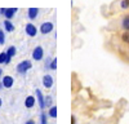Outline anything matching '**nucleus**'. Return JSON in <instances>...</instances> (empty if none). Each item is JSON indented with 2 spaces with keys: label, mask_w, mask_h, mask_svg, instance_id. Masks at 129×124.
Wrapping results in <instances>:
<instances>
[{
  "label": "nucleus",
  "mask_w": 129,
  "mask_h": 124,
  "mask_svg": "<svg viewBox=\"0 0 129 124\" xmlns=\"http://www.w3.org/2000/svg\"><path fill=\"white\" fill-rule=\"evenodd\" d=\"M32 67V64H31V61H28V59H26V61H22L21 64H18L17 65V72L18 74H26V72L30 70Z\"/></svg>",
  "instance_id": "nucleus-1"
},
{
  "label": "nucleus",
  "mask_w": 129,
  "mask_h": 124,
  "mask_svg": "<svg viewBox=\"0 0 129 124\" xmlns=\"http://www.w3.org/2000/svg\"><path fill=\"white\" fill-rule=\"evenodd\" d=\"M43 58H44V49H43V47H40V45L35 47L34 50H32V59L41 61Z\"/></svg>",
  "instance_id": "nucleus-2"
},
{
  "label": "nucleus",
  "mask_w": 129,
  "mask_h": 124,
  "mask_svg": "<svg viewBox=\"0 0 129 124\" xmlns=\"http://www.w3.org/2000/svg\"><path fill=\"white\" fill-rule=\"evenodd\" d=\"M53 27H54V25H53L52 22H43L39 27V31H40V34L43 35H48L49 33H52L53 31Z\"/></svg>",
  "instance_id": "nucleus-3"
},
{
  "label": "nucleus",
  "mask_w": 129,
  "mask_h": 124,
  "mask_svg": "<svg viewBox=\"0 0 129 124\" xmlns=\"http://www.w3.org/2000/svg\"><path fill=\"white\" fill-rule=\"evenodd\" d=\"M17 10H18L17 8H2L0 9V13L5 17V19H12Z\"/></svg>",
  "instance_id": "nucleus-4"
},
{
  "label": "nucleus",
  "mask_w": 129,
  "mask_h": 124,
  "mask_svg": "<svg viewBox=\"0 0 129 124\" xmlns=\"http://www.w3.org/2000/svg\"><path fill=\"white\" fill-rule=\"evenodd\" d=\"M25 31L30 38H35L36 34H38V27L35 25H32V23H27L26 27H25Z\"/></svg>",
  "instance_id": "nucleus-5"
},
{
  "label": "nucleus",
  "mask_w": 129,
  "mask_h": 124,
  "mask_svg": "<svg viewBox=\"0 0 129 124\" xmlns=\"http://www.w3.org/2000/svg\"><path fill=\"white\" fill-rule=\"evenodd\" d=\"M2 83H3V87H4V88H8V89H9V88L13 87L14 80H13V78L10 76V75H5V76H3Z\"/></svg>",
  "instance_id": "nucleus-6"
},
{
  "label": "nucleus",
  "mask_w": 129,
  "mask_h": 124,
  "mask_svg": "<svg viewBox=\"0 0 129 124\" xmlns=\"http://www.w3.org/2000/svg\"><path fill=\"white\" fill-rule=\"evenodd\" d=\"M35 93H36V98H38V102H39V106H40V109H41V110H43V109H45V103H44L45 97L43 96L41 90H40V89H36V90H35Z\"/></svg>",
  "instance_id": "nucleus-7"
},
{
  "label": "nucleus",
  "mask_w": 129,
  "mask_h": 124,
  "mask_svg": "<svg viewBox=\"0 0 129 124\" xmlns=\"http://www.w3.org/2000/svg\"><path fill=\"white\" fill-rule=\"evenodd\" d=\"M43 85H44L45 88H52L53 87V78H52V75H44L43 76Z\"/></svg>",
  "instance_id": "nucleus-8"
},
{
  "label": "nucleus",
  "mask_w": 129,
  "mask_h": 124,
  "mask_svg": "<svg viewBox=\"0 0 129 124\" xmlns=\"http://www.w3.org/2000/svg\"><path fill=\"white\" fill-rule=\"evenodd\" d=\"M39 14V8H28L27 10V17L28 19H35Z\"/></svg>",
  "instance_id": "nucleus-9"
},
{
  "label": "nucleus",
  "mask_w": 129,
  "mask_h": 124,
  "mask_svg": "<svg viewBox=\"0 0 129 124\" xmlns=\"http://www.w3.org/2000/svg\"><path fill=\"white\" fill-rule=\"evenodd\" d=\"M25 106L27 109H32L35 106V97L34 96H27L25 100Z\"/></svg>",
  "instance_id": "nucleus-10"
},
{
  "label": "nucleus",
  "mask_w": 129,
  "mask_h": 124,
  "mask_svg": "<svg viewBox=\"0 0 129 124\" xmlns=\"http://www.w3.org/2000/svg\"><path fill=\"white\" fill-rule=\"evenodd\" d=\"M3 25H4V31H8V33L14 31V26H13L12 22H10V19H5L3 22Z\"/></svg>",
  "instance_id": "nucleus-11"
},
{
  "label": "nucleus",
  "mask_w": 129,
  "mask_h": 124,
  "mask_svg": "<svg viewBox=\"0 0 129 124\" xmlns=\"http://www.w3.org/2000/svg\"><path fill=\"white\" fill-rule=\"evenodd\" d=\"M121 27L125 30V31H129V14L124 16L123 21H121Z\"/></svg>",
  "instance_id": "nucleus-12"
},
{
  "label": "nucleus",
  "mask_w": 129,
  "mask_h": 124,
  "mask_svg": "<svg viewBox=\"0 0 129 124\" xmlns=\"http://www.w3.org/2000/svg\"><path fill=\"white\" fill-rule=\"evenodd\" d=\"M5 52H7V54H8L9 57L13 58V57L16 56V53H17V49H16V47H9Z\"/></svg>",
  "instance_id": "nucleus-13"
},
{
  "label": "nucleus",
  "mask_w": 129,
  "mask_h": 124,
  "mask_svg": "<svg viewBox=\"0 0 129 124\" xmlns=\"http://www.w3.org/2000/svg\"><path fill=\"white\" fill-rule=\"evenodd\" d=\"M49 116L50 118H53V119H54V118H57V107L56 106H52L50 109H49Z\"/></svg>",
  "instance_id": "nucleus-14"
},
{
  "label": "nucleus",
  "mask_w": 129,
  "mask_h": 124,
  "mask_svg": "<svg viewBox=\"0 0 129 124\" xmlns=\"http://www.w3.org/2000/svg\"><path fill=\"white\" fill-rule=\"evenodd\" d=\"M121 40L125 44H129V31H125V33L121 34Z\"/></svg>",
  "instance_id": "nucleus-15"
},
{
  "label": "nucleus",
  "mask_w": 129,
  "mask_h": 124,
  "mask_svg": "<svg viewBox=\"0 0 129 124\" xmlns=\"http://www.w3.org/2000/svg\"><path fill=\"white\" fill-rule=\"evenodd\" d=\"M47 114L43 112L41 115H40V124H48V120H47Z\"/></svg>",
  "instance_id": "nucleus-16"
},
{
  "label": "nucleus",
  "mask_w": 129,
  "mask_h": 124,
  "mask_svg": "<svg viewBox=\"0 0 129 124\" xmlns=\"http://www.w3.org/2000/svg\"><path fill=\"white\" fill-rule=\"evenodd\" d=\"M7 57H8L7 52H2V53H0V64H5Z\"/></svg>",
  "instance_id": "nucleus-17"
},
{
  "label": "nucleus",
  "mask_w": 129,
  "mask_h": 124,
  "mask_svg": "<svg viewBox=\"0 0 129 124\" xmlns=\"http://www.w3.org/2000/svg\"><path fill=\"white\" fill-rule=\"evenodd\" d=\"M120 7L121 9H129V0H121Z\"/></svg>",
  "instance_id": "nucleus-18"
},
{
  "label": "nucleus",
  "mask_w": 129,
  "mask_h": 124,
  "mask_svg": "<svg viewBox=\"0 0 129 124\" xmlns=\"http://www.w3.org/2000/svg\"><path fill=\"white\" fill-rule=\"evenodd\" d=\"M5 43V33L3 30H0V45H3Z\"/></svg>",
  "instance_id": "nucleus-19"
},
{
  "label": "nucleus",
  "mask_w": 129,
  "mask_h": 124,
  "mask_svg": "<svg viewBox=\"0 0 129 124\" xmlns=\"http://www.w3.org/2000/svg\"><path fill=\"white\" fill-rule=\"evenodd\" d=\"M49 69H52V70H57V58H53V59L50 61V66H49Z\"/></svg>",
  "instance_id": "nucleus-20"
},
{
  "label": "nucleus",
  "mask_w": 129,
  "mask_h": 124,
  "mask_svg": "<svg viewBox=\"0 0 129 124\" xmlns=\"http://www.w3.org/2000/svg\"><path fill=\"white\" fill-rule=\"evenodd\" d=\"M44 103H45V107H49L52 105V97L50 96H47L45 100H44Z\"/></svg>",
  "instance_id": "nucleus-21"
},
{
  "label": "nucleus",
  "mask_w": 129,
  "mask_h": 124,
  "mask_svg": "<svg viewBox=\"0 0 129 124\" xmlns=\"http://www.w3.org/2000/svg\"><path fill=\"white\" fill-rule=\"evenodd\" d=\"M10 61H12V57H9V56H8L7 59H5V65H9V64H10Z\"/></svg>",
  "instance_id": "nucleus-22"
},
{
  "label": "nucleus",
  "mask_w": 129,
  "mask_h": 124,
  "mask_svg": "<svg viewBox=\"0 0 129 124\" xmlns=\"http://www.w3.org/2000/svg\"><path fill=\"white\" fill-rule=\"evenodd\" d=\"M25 124H35V121L32 120V119H28V120H27V121H26Z\"/></svg>",
  "instance_id": "nucleus-23"
},
{
  "label": "nucleus",
  "mask_w": 129,
  "mask_h": 124,
  "mask_svg": "<svg viewBox=\"0 0 129 124\" xmlns=\"http://www.w3.org/2000/svg\"><path fill=\"white\" fill-rule=\"evenodd\" d=\"M71 124H76V119H75V116H71Z\"/></svg>",
  "instance_id": "nucleus-24"
},
{
  "label": "nucleus",
  "mask_w": 129,
  "mask_h": 124,
  "mask_svg": "<svg viewBox=\"0 0 129 124\" xmlns=\"http://www.w3.org/2000/svg\"><path fill=\"white\" fill-rule=\"evenodd\" d=\"M2 75H3V70L0 69V78H2Z\"/></svg>",
  "instance_id": "nucleus-25"
},
{
  "label": "nucleus",
  "mask_w": 129,
  "mask_h": 124,
  "mask_svg": "<svg viewBox=\"0 0 129 124\" xmlns=\"http://www.w3.org/2000/svg\"><path fill=\"white\" fill-rule=\"evenodd\" d=\"M2 105H3V101H2V98H0V107H2Z\"/></svg>",
  "instance_id": "nucleus-26"
},
{
  "label": "nucleus",
  "mask_w": 129,
  "mask_h": 124,
  "mask_svg": "<svg viewBox=\"0 0 129 124\" xmlns=\"http://www.w3.org/2000/svg\"><path fill=\"white\" fill-rule=\"evenodd\" d=\"M2 88H4V87H3V83H0V89H2Z\"/></svg>",
  "instance_id": "nucleus-27"
},
{
  "label": "nucleus",
  "mask_w": 129,
  "mask_h": 124,
  "mask_svg": "<svg viewBox=\"0 0 129 124\" xmlns=\"http://www.w3.org/2000/svg\"><path fill=\"white\" fill-rule=\"evenodd\" d=\"M0 14H2V13H0Z\"/></svg>",
  "instance_id": "nucleus-28"
}]
</instances>
